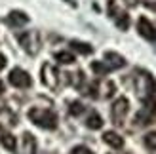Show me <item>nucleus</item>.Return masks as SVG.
I'll return each instance as SVG.
<instances>
[{"mask_svg":"<svg viewBox=\"0 0 156 154\" xmlns=\"http://www.w3.org/2000/svg\"><path fill=\"white\" fill-rule=\"evenodd\" d=\"M29 118L33 124H36L42 129H55L57 128V114L50 110V109H40V107H34V109L29 110Z\"/></svg>","mask_w":156,"mask_h":154,"instance_id":"f257e3e1","label":"nucleus"},{"mask_svg":"<svg viewBox=\"0 0 156 154\" xmlns=\"http://www.w3.org/2000/svg\"><path fill=\"white\" fill-rule=\"evenodd\" d=\"M135 91H137V95L143 99V101H147L154 91H156V84L152 80V76L149 72H145V71H137V76H135Z\"/></svg>","mask_w":156,"mask_h":154,"instance_id":"f03ea898","label":"nucleus"},{"mask_svg":"<svg viewBox=\"0 0 156 154\" xmlns=\"http://www.w3.org/2000/svg\"><path fill=\"white\" fill-rule=\"evenodd\" d=\"M19 44L29 55H36L40 51V34H38V30H25L23 34H19Z\"/></svg>","mask_w":156,"mask_h":154,"instance_id":"7ed1b4c3","label":"nucleus"},{"mask_svg":"<svg viewBox=\"0 0 156 154\" xmlns=\"http://www.w3.org/2000/svg\"><path fill=\"white\" fill-rule=\"evenodd\" d=\"M40 74H42V84L46 88H50V89H59V78H61V74L55 67H53L51 63H44L42 68H40Z\"/></svg>","mask_w":156,"mask_h":154,"instance_id":"20e7f679","label":"nucleus"},{"mask_svg":"<svg viewBox=\"0 0 156 154\" xmlns=\"http://www.w3.org/2000/svg\"><path fill=\"white\" fill-rule=\"evenodd\" d=\"M108 13H111V17L114 19L116 27L120 30H126L129 27V15L118 8V0H111V2H108Z\"/></svg>","mask_w":156,"mask_h":154,"instance_id":"39448f33","label":"nucleus"},{"mask_svg":"<svg viewBox=\"0 0 156 154\" xmlns=\"http://www.w3.org/2000/svg\"><path fill=\"white\" fill-rule=\"evenodd\" d=\"M128 110H129V101H128L126 97H120V99H116V101H114L112 109H111V116H112V122H114L116 126H122L124 124Z\"/></svg>","mask_w":156,"mask_h":154,"instance_id":"423d86ee","label":"nucleus"},{"mask_svg":"<svg viewBox=\"0 0 156 154\" xmlns=\"http://www.w3.org/2000/svg\"><path fill=\"white\" fill-rule=\"evenodd\" d=\"M8 80H10L12 86L19 88V89H27V88H30V84H33L29 72H25L23 68H13L10 72V76H8Z\"/></svg>","mask_w":156,"mask_h":154,"instance_id":"0eeeda50","label":"nucleus"},{"mask_svg":"<svg viewBox=\"0 0 156 154\" xmlns=\"http://www.w3.org/2000/svg\"><path fill=\"white\" fill-rule=\"evenodd\" d=\"M137 30H139V34H141L145 40L156 42V29H154V25L147 17H139V21H137Z\"/></svg>","mask_w":156,"mask_h":154,"instance_id":"6e6552de","label":"nucleus"},{"mask_svg":"<svg viewBox=\"0 0 156 154\" xmlns=\"http://www.w3.org/2000/svg\"><path fill=\"white\" fill-rule=\"evenodd\" d=\"M15 124H17V116L13 114V110H10V109H0V129L13 128Z\"/></svg>","mask_w":156,"mask_h":154,"instance_id":"1a4fd4ad","label":"nucleus"},{"mask_svg":"<svg viewBox=\"0 0 156 154\" xmlns=\"http://www.w3.org/2000/svg\"><path fill=\"white\" fill-rule=\"evenodd\" d=\"M6 23L10 27H13V29H17V27H23L25 23H29V17L23 12H19V10H13V12H10V15L6 17Z\"/></svg>","mask_w":156,"mask_h":154,"instance_id":"9d476101","label":"nucleus"},{"mask_svg":"<svg viewBox=\"0 0 156 154\" xmlns=\"http://www.w3.org/2000/svg\"><path fill=\"white\" fill-rule=\"evenodd\" d=\"M21 154H36V139L30 133H23V139H21Z\"/></svg>","mask_w":156,"mask_h":154,"instance_id":"9b49d317","label":"nucleus"},{"mask_svg":"<svg viewBox=\"0 0 156 154\" xmlns=\"http://www.w3.org/2000/svg\"><path fill=\"white\" fill-rule=\"evenodd\" d=\"M105 63L111 67V68H122V67H126V59H124L120 53H116V51H107L105 53Z\"/></svg>","mask_w":156,"mask_h":154,"instance_id":"f8f14e48","label":"nucleus"},{"mask_svg":"<svg viewBox=\"0 0 156 154\" xmlns=\"http://www.w3.org/2000/svg\"><path fill=\"white\" fill-rule=\"evenodd\" d=\"M103 141L108 145V147H112V149H122L124 147V139L116 131H105L103 133Z\"/></svg>","mask_w":156,"mask_h":154,"instance_id":"ddd939ff","label":"nucleus"},{"mask_svg":"<svg viewBox=\"0 0 156 154\" xmlns=\"http://www.w3.org/2000/svg\"><path fill=\"white\" fill-rule=\"evenodd\" d=\"M71 48L78 53H82V55H90V53L93 51V48L90 44H86V42H80V40H71Z\"/></svg>","mask_w":156,"mask_h":154,"instance_id":"4468645a","label":"nucleus"},{"mask_svg":"<svg viewBox=\"0 0 156 154\" xmlns=\"http://www.w3.org/2000/svg\"><path fill=\"white\" fill-rule=\"evenodd\" d=\"M91 71L95 72L97 76H105V74L111 72L112 68L108 67V65L105 63V61H93V63H91Z\"/></svg>","mask_w":156,"mask_h":154,"instance_id":"2eb2a0df","label":"nucleus"},{"mask_svg":"<svg viewBox=\"0 0 156 154\" xmlns=\"http://www.w3.org/2000/svg\"><path fill=\"white\" fill-rule=\"evenodd\" d=\"M86 126L90 129H101L103 128V118H101L97 112H91L88 116V120H86Z\"/></svg>","mask_w":156,"mask_h":154,"instance_id":"dca6fc26","label":"nucleus"},{"mask_svg":"<svg viewBox=\"0 0 156 154\" xmlns=\"http://www.w3.org/2000/svg\"><path fill=\"white\" fill-rule=\"evenodd\" d=\"M0 143H2V147L4 149H8V150H15V137L12 135V133H2V135H0Z\"/></svg>","mask_w":156,"mask_h":154,"instance_id":"f3484780","label":"nucleus"},{"mask_svg":"<svg viewBox=\"0 0 156 154\" xmlns=\"http://www.w3.org/2000/svg\"><path fill=\"white\" fill-rule=\"evenodd\" d=\"M55 59L59 61L61 65H71V63H74V55L71 51H57L55 53Z\"/></svg>","mask_w":156,"mask_h":154,"instance_id":"a211bd4d","label":"nucleus"},{"mask_svg":"<svg viewBox=\"0 0 156 154\" xmlns=\"http://www.w3.org/2000/svg\"><path fill=\"white\" fill-rule=\"evenodd\" d=\"M84 110H86V107L80 101H73L71 107H69V114H71V116H80Z\"/></svg>","mask_w":156,"mask_h":154,"instance_id":"6ab92c4d","label":"nucleus"},{"mask_svg":"<svg viewBox=\"0 0 156 154\" xmlns=\"http://www.w3.org/2000/svg\"><path fill=\"white\" fill-rule=\"evenodd\" d=\"M82 82H84V72L82 71H76L74 74H71V84H73L74 88L80 89L82 88Z\"/></svg>","mask_w":156,"mask_h":154,"instance_id":"aec40b11","label":"nucleus"},{"mask_svg":"<svg viewBox=\"0 0 156 154\" xmlns=\"http://www.w3.org/2000/svg\"><path fill=\"white\" fill-rule=\"evenodd\" d=\"M114 91H116V86H114V82H111V80H108V82L105 84V88H103V93H101V97L108 99V97H112V95H114Z\"/></svg>","mask_w":156,"mask_h":154,"instance_id":"412c9836","label":"nucleus"},{"mask_svg":"<svg viewBox=\"0 0 156 154\" xmlns=\"http://www.w3.org/2000/svg\"><path fill=\"white\" fill-rule=\"evenodd\" d=\"M145 145H147V149L156 150V131H152V133H149V135H145Z\"/></svg>","mask_w":156,"mask_h":154,"instance_id":"4be33fe9","label":"nucleus"},{"mask_svg":"<svg viewBox=\"0 0 156 154\" xmlns=\"http://www.w3.org/2000/svg\"><path fill=\"white\" fill-rule=\"evenodd\" d=\"M71 154H93L88 147H84V145H78V147H74L71 150Z\"/></svg>","mask_w":156,"mask_h":154,"instance_id":"5701e85b","label":"nucleus"},{"mask_svg":"<svg viewBox=\"0 0 156 154\" xmlns=\"http://www.w3.org/2000/svg\"><path fill=\"white\" fill-rule=\"evenodd\" d=\"M4 67H6V57L2 55V53H0V71H2Z\"/></svg>","mask_w":156,"mask_h":154,"instance_id":"b1692460","label":"nucleus"},{"mask_svg":"<svg viewBox=\"0 0 156 154\" xmlns=\"http://www.w3.org/2000/svg\"><path fill=\"white\" fill-rule=\"evenodd\" d=\"M124 2H126V6H135L137 0H124Z\"/></svg>","mask_w":156,"mask_h":154,"instance_id":"393cba45","label":"nucleus"},{"mask_svg":"<svg viewBox=\"0 0 156 154\" xmlns=\"http://www.w3.org/2000/svg\"><path fill=\"white\" fill-rule=\"evenodd\" d=\"M2 91H4V86H2V82H0V95H2Z\"/></svg>","mask_w":156,"mask_h":154,"instance_id":"a878e982","label":"nucleus"}]
</instances>
